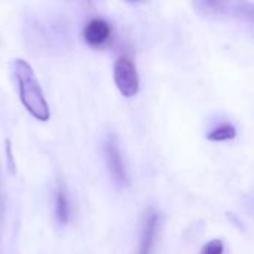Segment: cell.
Wrapping results in <instances>:
<instances>
[{
  "instance_id": "4",
  "label": "cell",
  "mask_w": 254,
  "mask_h": 254,
  "mask_svg": "<svg viewBox=\"0 0 254 254\" xmlns=\"http://www.w3.org/2000/svg\"><path fill=\"white\" fill-rule=\"evenodd\" d=\"M110 24L104 19L95 18L91 19L85 28H83V40L89 45V46H101L104 45L109 37H110Z\"/></svg>"
},
{
  "instance_id": "3",
  "label": "cell",
  "mask_w": 254,
  "mask_h": 254,
  "mask_svg": "<svg viewBox=\"0 0 254 254\" xmlns=\"http://www.w3.org/2000/svg\"><path fill=\"white\" fill-rule=\"evenodd\" d=\"M104 158H106L107 170H109L112 179L121 186L127 185L128 179H127V171H125V165L122 161V155H121V150L113 138L107 140L104 144Z\"/></svg>"
},
{
  "instance_id": "8",
  "label": "cell",
  "mask_w": 254,
  "mask_h": 254,
  "mask_svg": "<svg viewBox=\"0 0 254 254\" xmlns=\"http://www.w3.org/2000/svg\"><path fill=\"white\" fill-rule=\"evenodd\" d=\"M223 250H225L223 241L222 240H213L202 247L201 254H223Z\"/></svg>"
},
{
  "instance_id": "7",
  "label": "cell",
  "mask_w": 254,
  "mask_h": 254,
  "mask_svg": "<svg viewBox=\"0 0 254 254\" xmlns=\"http://www.w3.org/2000/svg\"><path fill=\"white\" fill-rule=\"evenodd\" d=\"M235 137H237V129L231 124H222L217 128H214L213 131H210V134L207 135V138L210 141H216V143L229 141V140H234Z\"/></svg>"
},
{
  "instance_id": "2",
  "label": "cell",
  "mask_w": 254,
  "mask_h": 254,
  "mask_svg": "<svg viewBox=\"0 0 254 254\" xmlns=\"http://www.w3.org/2000/svg\"><path fill=\"white\" fill-rule=\"evenodd\" d=\"M113 77L116 88L119 92L127 97L132 98L138 94L140 89V77L134 63L128 57H119L113 67Z\"/></svg>"
},
{
  "instance_id": "9",
  "label": "cell",
  "mask_w": 254,
  "mask_h": 254,
  "mask_svg": "<svg viewBox=\"0 0 254 254\" xmlns=\"http://www.w3.org/2000/svg\"><path fill=\"white\" fill-rule=\"evenodd\" d=\"M6 155H7V165H9V170L15 168V164H13V158H12V146H10V141L6 140Z\"/></svg>"
},
{
  "instance_id": "6",
  "label": "cell",
  "mask_w": 254,
  "mask_h": 254,
  "mask_svg": "<svg viewBox=\"0 0 254 254\" xmlns=\"http://www.w3.org/2000/svg\"><path fill=\"white\" fill-rule=\"evenodd\" d=\"M54 213H55V219L60 225L68 223V220H70V202H68V198H67L64 188H60L57 195H55Z\"/></svg>"
},
{
  "instance_id": "5",
  "label": "cell",
  "mask_w": 254,
  "mask_h": 254,
  "mask_svg": "<svg viewBox=\"0 0 254 254\" xmlns=\"http://www.w3.org/2000/svg\"><path fill=\"white\" fill-rule=\"evenodd\" d=\"M156 228H158V214L153 210H149L143 217L141 231H140V246L137 254H150L156 235Z\"/></svg>"
},
{
  "instance_id": "1",
  "label": "cell",
  "mask_w": 254,
  "mask_h": 254,
  "mask_svg": "<svg viewBox=\"0 0 254 254\" xmlns=\"http://www.w3.org/2000/svg\"><path fill=\"white\" fill-rule=\"evenodd\" d=\"M12 68L18 83L19 100L22 106L33 118L46 122L51 116L49 104L31 65L25 60H15Z\"/></svg>"
}]
</instances>
